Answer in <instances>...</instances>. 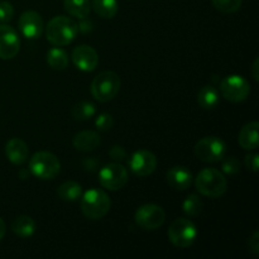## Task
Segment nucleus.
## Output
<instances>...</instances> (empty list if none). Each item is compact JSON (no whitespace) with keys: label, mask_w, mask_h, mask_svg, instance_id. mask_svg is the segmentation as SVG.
Instances as JSON below:
<instances>
[{"label":"nucleus","mask_w":259,"mask_h":259,"mask_svg":"<svg viewBox=\"0 0 259 259\" xmlns=\"http://www.w3.org/2000/svg\"><path fill=\"white\" fill-rule=\"evenodd\" d=\"M78 33L77 23L65 15L52 18L46 27V37L56 47L67 46L75 40Z\"/></svg>","instance_id":"f257e3e1"},{"label":"nucleus","mask_w":259,"mask_h":259,"mask_svg":"<svg viewBox=\"0 0 259 259\" xmlns=\"http://www.w3.org/2000/svg\"><path fill=\"white\" fill-rule=\"evenodd\" d=\"M195 187L199 194L210 199L222 197L228 190V181L224 174L217 168H204L195 179Z\"/></svg>","instance_id":"f03ea898"},{"label":"nucleus","mask_w":259,"mask_h":259,"mask_svg":"<svg viewBox=\"0 0 259 259\" xmlns=\"http://www.w3.org/2000/svg\"><path fill=\"white\" fill-rule=\"evenodd\" d=\"M81 196V211L88 219L100 220L110 210V197L104 190L93 187Z\"/></svg>","instance_id":"7ed1b4c3"},{"label":"nucleus","mask_w":259,"mask_h":259,"mask_svg":"<svg viewBox=\"0 0 259 259\" xmlns=\"http://www.w3.org/2000/svg\"><path fill=\"white\" fill-rule=\"evenodd\" d=\"M121 81L118 73L113 71H103L98 73L91 82V95L99 103H109L118 95Z\"/></svg>","instance_id":"20e7f679"},{"label":"nucleus","mask_w":259,"mask_h":259,"mask_svg":"<svg viewBox=\"0 0 259 259\" xmlns=\"http://www.w3.org/2000/svg\"><path fill=\"white\" fill-rule=\"evenodd\" d=\"M29 171L37 179L50 181V180L56 179L60 174V159L51 152H37L29 159Z\"/></svg>","instance_id":"39448f33"},{"label":"nucleus","mask_w":259,"mask_h":259,"mask_svg":"<svg viewBox=\"0 0 259 259\" xmlns=\"http://www.w3.org/2000/svg\"><path fill=\"white\" fill-rule=\"evenodd\" d=\"M168 239L176 248H189L196 242L197 228L191 220L186 218H179L168 228Z\"/></svg>","instance_id":"423d86ee"},{"label":"nucleus","mask_w":259,"mask_h":259,"mask_svg":"<svg viewBox=\"0 0 259 259\" xmlns=\"http://www.w3.org/2000/svg\"><path fill=\"white\" fill-rule=\"evenodd\" d=\"M194 153L200 161L206 163H217L222 161L227 154V144L218 137H205L195 144Z\"/></svg>","instance_id":"0eeeda50"},{"label":"nucleus","mask_w":259,"mask_h":259,"mask_svg":"<svg viewBox=\"0 0 259 259\" xmlns=\"http://www.w3.org/2000/svg\"><path fill=\"white\" fill-rule=\"evenodd\" d=\"M220 93L224 99L230 103H242L247 100L250 94V85L243 76H227L220 82Z\"/></svg>","instance_id":"6e6552de"},{"label":"nucleus","mask_w":259,"mask_h":259,"mask_svg":"<svg viewBox=\"0 0 259 259\" xmlns=\"http://www.w3.org/2000/svg\"><path fill=\"white\" fill-rule=\"evenodd\" d=\"M134 220L141 229L152 232L163 225L166 220V212L159 205L146 204L138 207L134 215Z\"/></svg>","instance_id":"1a4fd4ad"},{"label":"nucleus","mask_w":259,"mask_h":259,"mask_svg":"<svg viewBox=\"0 0 259 259\" xmlns=\"http://www.w3.org/2000/svg\"><path fill=\"white\" fill-rule=\"evenodd\" d=\"M99 182L104 189L116 191L123 189L128 182V171L120 163H109L99 172Z\"/></svg>","instance_id":"9d476101"},{"label":"nucleus","mask_w":259,"mask_h":259,"mask_svg":"<svg viewBox=\"0 0 259 259\" xmlns=\"http://www.w3.org/2000/svg\"><path fill=\"white\" fill-rule=\"evenodd\" d=\"M128 166L131 171L136 176L146 177L153 174L157 168V157L147 149H139L134 152L128 161Z\"/></svg>","instance_id":"9b49d317"},{"label":"nucleus","mask_w":259,"mask_h":259,"mask_svg":"<svg viewBox=\"0 0 259 259\" xmlns=\"http://www.w3.org/2000/svg\"><path fill=\"white\" fill-rule=\"evenodd\" d=\"M20 50V39L15 29L10 25L0 24V58L12 60Z\"/></svg>","instance_id":"f8f14e48"},{"label":"nucleus","mask_w":259,"mask_h":259,"mask_svg":"<svg viewBox=\"0 0 259 259\" xmlns=\"http://www.w3.org/2000/svg\"><path fill=\"white\" fill-rule=\"evenodd\" d=\"M18 27L22 34L28 39H37L45 30V23L42 17L34 10H27L22 13L18 20Z\"/></svg>","instance_id":"ddd939ff"},{"label":"nucleus","mask_w":259,"mask_h":259,"mask_svg":"<svg viewBox=\"0 0 259 259\" xmlns=\"http://www.w3.org/2000/svg\"><path fill=\"white\" fill-rule=\"evenodd\" d=\"M72 62L78 70L91 72L99 65V55L90 46L81 45L72 51Z\"/></svg>","instance_id":"4468645a"},{"label":"nucleus","mask_w":259,"mask_h":259,"mask_svg":"<svg viewBox=\"0 0 259 259\" xmlns=\"http://www.w3.org/2000/svg\"><path fill=\"white\" fill-rule=\"evenodd\" d=\"M167 182L179 191H185L192 184V174L184 166H175L167 172Z\"/></svg>","instance_id":"2eb2a0df"},{"label":"nucleus","mask_w":259,"mask_h":259,"mask_svg":"<svg viewBox=\"0 0 259 259\" xmlns=\"http://www.w3.org/2000/svg\"><path fill=\"white\" fill-rule=\"evenodd\" d=\"M5 154L13 164L22 166L27 162L29 151L24 141L19 138H12L5 146Z\"/></svg>","instance_id":"dca6fc26"},{"label":"nucleus","mask_w":259,"mask_h":259,"mask_svg":"<svg viewBox=\"0 0 259 259\" xmlns=\"http://www.w3.org/2000/svg\"><path fill=\"white\" fill-rule=\"evenodd\" d=\"M258 121H250V123L245 124L242 129H240L239 134H238V143L243 149L247 151H254L258 148L259 139H258Z\"/></svg>","instance_id":"f3484780"},{"label":"nucleus","mask_w":259,"mask_h":259,"mask_svg":"<svg viewBox=\"0 0 259 259\" xmlns=\"http://www.w3.org/2000/svg\"><path fill=\"white\" fill-rule=\"evenodd\" d=\"M101 143V138L98 132L83 131L76 134L72 139L75 149L80 152H91L98 148Z\"/></svg>","instance_id":"a211bd4d"},{"label":"nucleus","mask_w":259,"mask_h":259,"mask_svg":"<svg viewBox=\"0 0 259 259\" xmlns=\"http://www.w3.org/2000/svg\"><path fill=\"white\" fill-rule=\"evenodd\" d=\"M219 93H218L217 89L212 88V86H204V88L200 89V91L197 93V104H199L200 108H202L204 110H212V109H215L219 105Z\"/></svg>","instance_id":"6ab92c4d"},{"label":"nucleus","mask_w":259,"mask_h":259,"mask_svg":"<svg viewBox=\"0 0 259 259\" xmlns=\"http://www.w3.org/2000/svg\"><path fill=\"white\" fill-rule=\"evenodd\" d=\"M12 232L19 238H29L35 232L34 220L27 215H20L15 218L12 223Z\"/></svg>","instance_id":"aec40b11"},{"label":"nucleus","mask_w":259,"mask_h":259,"mask_svg":"<svg viewBox=\"0 0 259 259\" xmlns=\"http://www.w3.org/2000/svg\"><path fill=\"white\" fill-rule=\"evenodd\" d=\"M82 195V187L76 181H66L61 184L57 189V196L62 201L73 202L81 199Z\"/></svg>","instance_id":"412c9836"},{"label":"nucleus","mask_w":259,"mask_h":259,"mask_svg":"<svg viewBox=\"0 0 259 259\" xmlns=\"http://www.w3.org/2000/svg\"><path fill=\"white\" fill-rule=\"evenodd\" d=\"M63 8L71 17L83 19L90 14L91 3L90 0H65Z\"/></svg>","instance_id":"4be33fe9"},{"label":"nucleus","mask_w":259,"mask_h":259,"mask_svg":"<svg viewBox=\"0 0 259 259\" xmlns=\"http://www.w3.org/2000/svg\"><path fill=\"white\" fill-rule=\"evenodd\" d=\"M91 8L99 17L104 19H111L119 10L118 0H93Z\"/></svg>","instance_id":"5701e85b"},{"label":"nucleus","mask_w":259,"mask_h":259,"mask_svg":"<svg viewBox=\"0 0 259 259\" xmlns=\"http://www.w3.org/2000/svg\"><path fill=\"white\" fill-rule=\"evenodd\" d=\"M47 63L51 68L57 71H63L68 66V56L63 50L53 47L47 53Z\"/></svg>","instance_id":"b1692460"},{"label":"nucleus","mask_w":259,"mask_h":259,"mask_svg":"<svg viewBox=\"0 0 259 259\" xmlns=\"http://www.w3.org/2000/svg\"><path fill=\"white\" fill-rule=\"evenodd\" d=\"M72 116L75 120L78 121H85L89 120L90 118H93L96 114V108L93 103L90 101H80V103L76 104L72 108Z\"/></svg>","instance_id":"393cba45"},{"label":"nucleus","mask_w":259,"mask_h":259,"mask_svg":"<svg viewBox=\"0 0 259 259\" xmlns=\"http://www.w3.org/2000/svg\"><path fill=\"white\" fill-rule=\"evenodd\" d=\"M202 209H204V202L201 197L196 194L189 195L182 204V210L189 217H197L201 214Z\"/></svg>","instance_id":"a878e982"},{"label":"nucleus","mask_w":259,"mask_h":259,"mask_svg":"<svg viewBox=\"0 0 259 259\" xmlns=\"http://www.w3.org/2000/svg\"><path fill=\"white\" fill-rule=\"evenodd\" d=\"M215 9L224 14L237 13L242 8L243 0H211Z\"/></svg>","instance_id":"bb28decb"},{"label":"nucleus","mask_w":259,"mask_h":259,"mask_svg":"<svg viewBox=\"0 0 259 259\" xmlns=\"http://www.w3.org/2000/svg\"><path fill=\"white\" fill-rule=\"evenodd\" d=\"M114 120L113 116L108 113H101L99 114L98 118L95 120V126L98 128V131L100 132H108L113 128Z\"/></svg>","instance_id":"cd10ccee"},{"label":"nucleus","mask_w":259,"mask_h":259,"mask_svg":"<svg viewBox=\"0 0 259 259\" xmlns=\"http://www.w3.org/2000/svg\"><path fill=\"white\" fill-rule=\"evenodd\" d=\"M223 172L227 175H235L240 171V163L235 157H228V158H223Z\"/></svg>","instance_id":"c85d7f7f"},{"label":"nucleus","mask_w":259,"mask_h":259,"mask_svg":"<svg viewBox=\"0 0 259 259\" xmlns=\"http://www.w3.org/2000/svg\"><path fill=\"white\" fill-rule=\"evenodd\" d=\"M14 17V8L9 2L0 3V23H9Z\"/></svg>","instance_id":"c756f323"},{"label":"nucleus","mask_w":259,"mask_h":259,"mask_svg":"<svg viewBox=\"0 0 259 259\" xmlns=\"http://www.w3.org/2000/svg\"><path fill=\"white\" fill-rule=\"evenodd\" d=\"M109 156H110L111 159H114V161L121 162L125 159L126 152L121 146H114L111 147L110 152H109Z\"/></svg>","instance_id":"7c9ffc66"},{"label":"nucleus","mask_w":259,"mask_h":259,"mask_svg":"<svg viewBox=\"0 0 259 259\" xmlns=\"http://www.w3.org/2000/svg\"><path fill=\"white\" fill-rule=\"evenodd\" d=\"M245 164L249 169H252L253 172L258 171L259 166V156L257 153H249L247 157H245Z\"/></svg>","instance_id":"2f4dec72"},{"label":"nucleus","mask_w":259,"mask_h":259,"mask_svg":"<svg viewBox=\"0 0 259 259\" xmlns=\"http://www.w3.org/2000/svg\"><path fill=\"white\" fill-rule=\"evenodd\" d=\"M248 245H249V250L254 255L259 254V233L254 232L252 234V237L248 240Z\"/></svg>","instance_id":"473e14b6"},{"label":"nucleus","mask_w":259,"mask_h":259,"mask_svg":"<svg viewBox=\"0 0 259 259\" xmlns=\"http://www.w3.org/2000/svg\"><path fill=\"white\" fill-rule=\"evenodd\" d=\"M258 65H259V60L258 58H255L254 60V62H253V66H252V75H253V78H254L255 81H258V78H259V67H258Z\"/></svg>","instance_id":"72a5a7b5"},{"label":"nucleus","mask_w":259,"mask_h":259,"mask_svg":"<svg viewBox=\"0 0 259 259\" xmlns=\"http://www.w3.org/2000/svg\"><path fill=\"white\" fill-rule=\"evenodd\" d=\"M5 223H4V220L2 219V218H0V240L3 239V238H4V235H5Z\"/></svg>","instance_id":"f704fd0d"}]
</instances>
